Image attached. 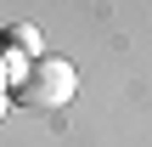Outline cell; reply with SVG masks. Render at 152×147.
Returning a JSON list of instances; mask_svg holds the SVG:
<instances>
[{"instance_id":"cell-1","label":"cell","mask_w":152,"mask_h":147,"mask_svg":"<svg viewBox=\"0 0 152 147\" xmlns=\"http://www.w3.org/2000/svg\"><path fill=\"white\" fill-rule=\"evenodd\" d=\"M79 91V74L68 57H34L17 79V102L23 108H68Z\"/></svg>"},{"instance_id":"cell-2","label":"cell","mask_w":152,"mask_h":147,"mask_svg":"<svg viewBox=\"0 0 152 147\" xmlns=\"http://www.w3.org/2000/svg\"><path fill=\"white\" fill-rule=\"evenodd\" d=\"M6 40H11V51H23L28 62H34V57H45V51H39V34H34L28 23H17V28H6Z\"/></svg>"},{"instance_id":"cell-3","label":"cell","mask_w":152,"mask_h":147,"mask_svg":"<svg viewBox=\"0 0 152 147\" xmlns=\"http://www.w3.org/2000/svg\"><path fill=\"white\" fill-rule=\"evenodd\" d=\"M0 119H6V91H0Z\"/></svg>"}]
</instances>
